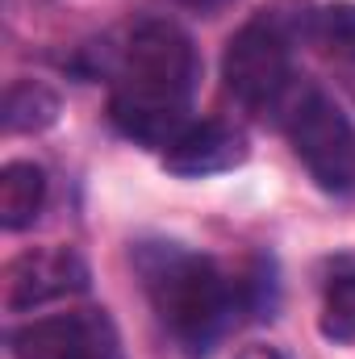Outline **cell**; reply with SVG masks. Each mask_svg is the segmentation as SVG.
I'll return each mask as SVG.
<instances>
[{
  "instance_id": "6da1fadb",
  "label": "cell",
  "mask_w": 355,
  "mask_h": 359,
  "mask_svg": "<svg viewBox=\"0 0 355 359\" xmlns=\"http://www.w3.org/2000/svg\"><path fill=\"white\" fill-rule=\"evenodd\" d=\"M196 84V46L176 21H142L121 55L117 88L109 96L113 126L147 147H168L188 126V96Z\"/></svg>"
},
{
  "instance_id": "7a4b0ae2",
  "label": "cell",
  "mask_w": 355,
  "mask_h": 359,
  "mask_svg": "<svg viewBox=\"0 0 355 359\" xmlns=\"http://www.w3.org/2000/svg\"><path fill=\"white\" fill-rule=\"evenodd\" d=\"M138 271L159 322L184 351L205 355L234 322L243 305V280L205 255L180 247H151L138 255Z\"/></svg>"
},
{
  "instance_id": "3957f363",
  "label": "cell",
  "mask_w": 355,
  "mask_h": 359,
  "mask_svg": "<svg viewBox=\"0 0 355 359\" xmlns=\"http://www.w3.org/2000/svg\"><path fill=\"white\" fill-rule=\"evenodd\" d=\"M293 25L280 8H264L251 17L222 55V80L230 96L247 109H272L293 84Z\"/></svg>"
},
{
  "instance_id": "277c9868",
  "label": "cell",
  "mask_w": 355,
  "mask_h": 359,
  "mask_svg": "<svg viewBox=\"0 0 355 359\" xmlns=\"http://www.w3.org/2000/svg\"><path fill=\"white\" fill-rule=\"evenodd\" d=\"M284 134L318 188L326 192L355 188V126L322 88H305L288 104Z\"/></svg>"
},
{
  "instance_id": "5b68a950",
  "label": "cell",
  "mask_w": 355,
  "mask_h": 359,
  "mask_svg": "<svg viewBox=\"0 0 355 359\" xmlns=\"http://www.w3.org/2000/svg\"><path fill=\"white\" fill-rule=\"evenodd\" d=\"M17 359H113V330L100 313L34 318L8 339Z\"/></svg>"
},
{
  "instance_id": "8992f818",
  "label": "cell",
  "mask_w": 355,
  "mask_h": 359,
  "mask_svg": "<svg viewBox=\"0 0 355 359\" xmlns=\"http://www.w3.org/2000/svg\"><path fill=\"white\" fill-rule=\"evenodd\" d=\"M88 284V268L76 251L67 247H42V251H21L4 268V309H38L46 301L72 297Z\"/></svg>"
},
{
  "instance_id": "52a82bcc",
  "label": "cell",
  "mask_w": 355,
  "mask_h": 359,
  "mask_svg": "<svg viewBox=\"0 0 355 359\" xmlns=\"http://www.w3.org/2000/svg\"><path fill=\"white\" fill-rule=\"evenodd\" d=\"M247 159V138L222 121H188L176 138L163 147V168L172 176L201 180L230 172Z\"/></svg>"
},
{
  "instance_id": "ba28073f",
  "label": "cell",
  "mask_w": 355,
  "mask_h": 359,
  "mask_svg": "<svg viewBox=\"0 0 355 359\" xmlns=\"http://www.w3.org/2000/svg\"><path fill=\"white\" fill-rule=\"evenodd\" d=\"M42 201H46V172L38 163H25V159L4 163V172H0V226L8 234L34 226L42 213Z\"/></svg>"
},
{
  "instance_id": "9c48e42d",
  "label": "cell",
  "mask_w": 355,
  "mask_h": 359,
  "mask_svg": "<svg viewBox=\"0 0 355 359\" xmlns=\"http://www.w3.org/2000/svg\"><path fill=\"white\" fill-rule=\"evenodd\" d=\"M59 117V96L38 80H13L4 92V130L8 134H34L46 130Z\"/></svg>"
},
{
  "instance_id": "30bf717a",
  "label": "cell",
  "mask_w": 355,
  "mask_h": 359,
  "mask_svg": "<svg viewBox=\"0 0 355 359\" xmlns=\"http://www.w3.org/2000/svg\"><path fill=\"white\" fill-rule=\"evenodd\" d=\"M309 38L326 55L355 63V0H335L309 13Z\"/></svg>"
},
{
  "instance_id": "8fae6325",
  "label": "cell",
  "mask_w": 355,
  "mask_h": 359,
  "mask_svg": "<svg viewBox=\"0 0 355 359\" xmlns=\"http://www.w3.org/2000/svg\"><path fill=\"white\" fill-rule=\"evenodd\" d=\"M318 326L330 343H355V271H339L326 284Z\"/></svg>"
},
{
  "instance_id": "7c38bea8",
  "label": "cell",
  "mask_w": 355,
  "mask_h": 359,
  "mask_svg": "<svg viewBox=\"0 0 355 359\" xmlns=\"http://www.w3.org/2000/svg\"><path fill=\"white\" fill-rule=\"evenodd\" d=\"M234 359H284V355H280L276 347H243Z\"/></svg>"
}]
</instances>
